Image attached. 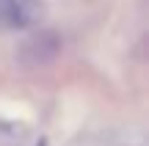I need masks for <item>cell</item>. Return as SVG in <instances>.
Segmentation results:
<instances>
[{
	"label": "cell",
	"instance_id": "obj_1",
	"mask_svg": "<svg viewBox=\"0 0 149 146\" xmlns=\"http://www.w3.org/2000/svg\"><path fill=\"white\" fill-rule=\"evenodd\" d=\"M61 55V39L53 30H36L17 47V61L22 66H47Z\"/></svg>",
	"mask_w": 149,
	"mask_h": 146
},
{
	"label": "cell",
	"instance_id": "obj_2",
	"mask_svg": "<svg viewBox=\"0 0 149 146\" xmlns=\"http://www.w3.org/2000/svg\"><path fill=\"white\" fill-rule=\"evenodd\" d=\"M36 0H0V25L3 28H31L39 19Z\"/></svg>",
	"mask_w": 149,
	"mask_h": 146
}]
</instances>
